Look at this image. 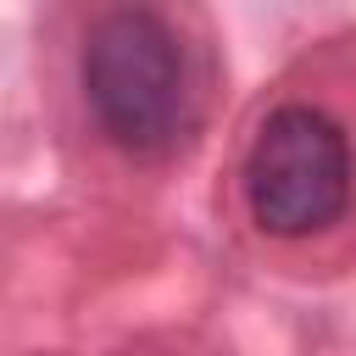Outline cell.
Masks as SVG:
<instances>
[{
    "label": "cell",
    "instance_id": "6da1fadb",
    "mask_svg": "<svg viewBox=\"0 0 356 356\" xmlns=\"http://www.w3.org/2000/svg\"><path fill=\"white\" fill-rule=\"evenodd\" d=\"M83 95L122 150H167L189 106L178 33L145 6L95 17L83 39Z\"/></svg>",
    "mask_w": 356,
    "mask_h": 356
},
{
    "label": "cell",
    "instance_id": "7a4b0ae2",
    "mask_svg": "<svg viewBox=\"0 0 356 356\" xmlns=\"http://www.w3.org/2000/svg\"><path fill=\"white\" fill-rule=\"evenodd\" d=\"M245 195L267 234H317L350 200V145L317 106H278L245 156Z\"/></svg>",
    "mask_w": 356,
    "mask_h": 356
}]
</instances>
